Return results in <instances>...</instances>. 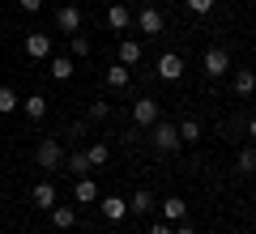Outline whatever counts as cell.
I'll return each mask as SVG.
<instances>
[{
  "label": "cell",
  "mask_w": 256,
  "mask_h": 234,
  "mask_svg": "<svg viewBox=\"0 0 256 234\" xmlns=\"http://www.w3.org/2000/svg\"><path fill=\"white\" fill-rule=\"evenodd\" d=\"M230 85H235V94H239V98H248V94H256V72H252V68H235Z\"/></svg>",
  "instance_id": "12"
},
{
  "label": "cell",
  "mask_w": 256,
  "mask_h": 234,
  "mask_svg": "<svg viewBox=\"0 0 256 234\" xmlns=\"http://www.w3.org/2000/svg\"><path fill=\"white\" fill-rule=\"evenodd\" d=\"M47 72H52L56 81H68L73 77V55H52L47 60Z\"/></svg>",
  "instance_id": "15"
},
{
  "label": "cell",
  "mask_w": 256,
  "mask_h": 234,
  "mask_svg": "<svg viewBox=\"0 0 256 234\" xmlns=\"http://www.w3.org/2000/svg\"><path fill=\"white\" fill-rule=\"evenodd\" d=\"M201 64H205V72H210V81H218V77H226V72H230V55H226V47H210Z\"/></svg>",
  "instance_id": "4"
},
{
  "label": "cell",
  "mask_w": 256,
  "mask_h": 234,
  "mask_svg": "<svg viewBox=\"0 0 256 234\" xmlns=\"http://www.w3.org/2000/svg\"><path fill=\"white\" fill-rule=\"evenodd\" d=\"M86 158H90V166H107L111 162V145H90V149H86Z\"/></svg>",
  "instance_id": "23"
},
{
  "label": "cell",
  "mask_w": 256,
  "mask_h": 234,
  "mask_svg": "<svg viewBox=\"0 0 256 234\" xmlns=\"http://www.w3.org/2000/svg\"><path fill=\"white\" fill-rule=\"evenodd\" d=\"M120 64H124V68L141 64V43L137 38H124V43H120Z\"/></svg>",
  "instance_id": "18"
},
{
  "label": "cell",
  "mask_w": 256,
  "mask_h": 234,
  "mask_svg": "<svg viewBox=\"0 0 256 234\" xmlns=\"http://www.w3.org/2000/svg\"><path fill=\"white\" fill-rule=\"evenodd\" d=\"M22 111H26L30 119H43L47 115V98L43 94H30V98H22Z\"/></svg>",
  "instance_id": "21"
},
{
  "label": "cell",
  "mask_w": 256,
  "mask_h": 234,
  "mask_svg": "<svg viewBox=\"0 0 256 234\" xmlns=\"http://www.w3.org/2000/svg\"><path fill=\"white\" fill-rule=\"evenodd\" d=\"M184 4H188V9L196 13V17H205V13H214V0H184Z\"/></svg>",
  "instance_id": "27"
},
{
  "label": "cell",
  "mask_w": 256,
  "mask_h": 234,
  "mask_svg": "<svg viewBox=\"0 0 256 234\" xmlns=\"http://www.w3.org/2000/svg\"><path fill=\"white\" fill-rule=\"evenodd\" d=\"M30 200H34L38 209H56V183H34V192H30Z\"/></svg>",
  "instance_id": "16"
},
{
  "label": "cell",
  "mask_w": 256,
  "mask_h": 234,
  "mask_svg": "<svg viewBox=\"0 0 256 234\" xmlns=\"http://www.w3.org/2000/svg\"><path fill=\"white\" fill-rule=\"evenodd\" d=\"M150 234H171V222H154V226H150Z\"/></svg>",
  "instance_id": "30"
},
{
  "label": "cell",
  "mask_w": 256,
  "mask_h": 234,
  "mask_svg": "<svg viewBox=\"0 0 256 234\" xmlns=\"http://www.w3.org/2000/svg\"><path fill=\"white\" fill-rule=\"evenodd\" d=\"M68 171H73L77 179H82V175L90 171V158H86V153H73V158H68Z\"/></svg>",
  "instance_id": "26"
},
{
  "label": "cell",
  "mask_w": 256,
  "mask_h": 234,
  "mask_svg": "<svg viewBox=\"0 0 256 234\" xmlns=\"http://www.w3.org/2000/svg\"><path fill=\"white\" fill-rule=\"evenodd\" d=\"M98 213L107 217V222H124V217H128V200L124 196H102L98 200Z\"/></svg>",
  "instance_id": "9"
},
{
  "label": "cell",
  "mask_w": 256,
  "mask_h": 234,
  "mask_svg": "<svg viewBox=\"0 0 256 234\" xmlns=\"http://www.w3.org/2000/svg\"><path fill=\"white\" fill-rule=\"evenodd\" d=\"M239 171H244L248 179H252V175H256V149H248V145H244V149H239Z\"/></svg>",
  "instance_id": "24"
},
{
  "label": "cell",
  "mask_w": 256,
  "mask_h": 234,
  "mask_svg": "<svg viewBox=\"0 0 256 234\" xmlns=\"http://www.w3.org/2000/svg\"><path fill=\"white\" fill-rule=\"evenodd\" d=\"M175 128H180V141L184 145H196V141H201V124H196V119H184V124H175Z\"/></svg>",
  "instance_id": "22"
},
{
  "label": "cell",
  "mask_w": 256,
  "mask_h": 234,
  "mask_svg": "<svg viewBox=\"0 0 256 234\" xmlns=\"http://www.w3.org/2000/svg\"><path fill=\"white\" fill-rule=\"evenodd\" d=\"M26 55H30V60H52V38H47L43 30L26 34Z\"/></svg>",
  "instance_id": "8"
},
{
  "label": "cell",
  "mask_w": 256,
  "mask_h": 234,
  "mask_svg": "<svg viewBox=\"0 0 256 234\" xmlns=\"http://www.w3.org/2000/svg\"><path fill=\"white\" fill-rule=\"evenodd\" d=\"M107 115H111L107 102H90V119H107Z\"/></svg>",
  "instance_id": "28"
},
{
  "label": "cell",
  "mask_w": 256,
  "mask_h": 234,
  "mask_svg": "<svg viewBox=\"0 0 256 234\" xmlns=\"http://www.w3.org/2000/svg\"><path fill=\"white\" fill-rule=\"evenodd\" d=\"M73 222H77V209H68V205H56L52 209V226H56V230H68Z\"/></svg>",
  "instance_id": "20"
},
{
  "label": "cell",
  "mask_w": 256,
  "mask_h": 234,
  "mask_svg": "<svg viewBox=\"0 0 256 234\" xmlns=\"http://www.w3.org/2000/svg\"><path fill=\"white\" fill-rule=\"evenodd\" d=\"M128 81H132V72L124 64H111L107 68V90H128Z\"/></svg>",
  "instance_id": "17"
},
{
  "label": "cell",
  "mask_w": 256,
  "mask_h": 234,
  "mask_svg": "<svg viewBox=\"0 0 256 234\" xmlns=\"http://www.w3.org/2000/svg\"><path fill=\"white\" fill-rule=\"evenodd\" d=\"M158 209H162V222H184V217H188V205H184L180 196H166V200H158Z\"/></svg>",
  "instance_id": "10"
},
{
  "label": "cell",
  "mask_w": 256,
  "mask_h": 234,
  "mask_svg": "<svg viewBox=\"0 0 256 234\" xmlns=\"http://www.w3.org/2000/svg\"><path fill=\"white\" fill-rule=\"evenodd\" d=\"M18 4H22V13H38L43 9V0H18Z\"/></svg>",
  "instance_id": "29"
},
{
  "label": "cell",
  "mask_w": 256,
  "mask_h": 234,
  "mask_svg": "<svg viewBox=\"0 0 256 234\" xmlns=\"http://www.w3.org/2000/svg\"><path fill=\"white\" fill-rule=\"evenodd\" d=\"M171 234H196V230H192V226H184V222H175V226H171Z\"/></svg>",
  "instance_id": "31"
},
{
  "label": "cell",
  "mask_w": 256,
  "mask_h": 234,
  "mask_svg": "<svg viewBox=\"0 0 256 234\" xmlns=\"http://www.w3.org/2000/svg\"><path fill=\"white\" fill-rule=\"evenodd\" d=\"M150 141H154V149L158 153H175V149H180V128H175V124H166V119H158V124L154 128H150Z\"/></svg>",
  "instance_id": "1"
},
{
  "label": "cell",
  "mask_w": 256,
  "mask_h": 234,
  "mask_svg": "<svg viewBox=\"0 0 256 234\" xmlns=\"http://www.w3.org/2000/svg\"><path fill=\"white\" fill-rule=\"evenodd\" d=\"M107 26H111V30H128V26H132V13H128L124 0H116V4L107 9Z\"/></svg>",
  "instance_id": "11"
},
{
  "label": "cell",
  "mask_w": 256,
  "mask_h": 234,
  "mask_svg": "<svg viewBox=\"0 0 256 234\" xmlns=\"http://www.w3.org/2000/svg\"><path fill=\"white\" fill-rule=\"evenodd\" d=\"M124 4H137V0H124Z\"/></svg>",
  "instance_id": "33"
},
{
  "label": "cell",
  "mask_w": 256,
  "mask_h": 234,
  "mask_svg": "<svg viewBox=\"0 0 256 234\" xmlns=\"http://www.w3.org/2000/svg\"><path fill=\"white\" fill-rule=\"evenodd\" d=\"M150 209H158V200H154V192H132V200H128V213H137V217H146Z\"/></svg>",
  "instance_id": "14"
},
{
  "label": "cell",
  "mask_w": 256,
  "mask_h": 234,
  "mask_svg": "<svg viewBox=\"0 0 256 234\" xmlns=\"http://www.w3.org/2000/svg\"><path fill=\"white\" fill-rule=\"evenodd\" d=\"M158 77H162V81H180L184 77V55H175V51H166V55H158Z\"/></svg>",
  "instance_id": "6"
},
{
  "label": "cell",
  "mask_w": 256,
  "mask_h": 234,
  "mask_svg": "<svg viewBox=\"0 0 256 234\" xmlns=\"http://www.w3.org/2000/svg\"><path fill=\"white\" fill-rule=\"evenodd\" d=\"M94 200H98V188H94V179H77L73 183V205H94Z\"/></svg>",
  "instance_id": "13"
},
{
  "label": "cell",
  "mask_w": 256,
  "mask_h": 234,
  "mask_svg": "<svg viewBox=\"0 0 256 234\" xmlns=\"http://www.w3.org/2000/svg\"><path fill=\"white\" fill-rule=\"evenodd\" d=\"M68 51L73 55H90V38L86 34H68Z\"/></svg>",
  "instance_id": "25"
},
{
  "label": "cell",
  "mask_w": 256,
  "mask_h": 234,
  "mask_svg": "<svg viewBox=\"0 0 256 234\" xmlns=\"http://www.w3.org/2000/svg\"><path fill=\"white\" fill-rule=\"evenodd\" d=\"M132 119H137L141 128H154L158 119H162V115H158V98H137V102H132Z\"/></svg>",
  "instance_id": "5"
},
{
  "label": "cell",
  "mask_w": 256,
  "mask_h": 234,
  "mask_svg": "<svg viewBox=\"0 0 256 234\" xmlns=\"http://www.w3.org/2000/svg\"><path fill=\"white\" fill-rule=\"evenodd\" d=\"M248 136H252V141H256V115L248 119Z\"/></svg>",
  "instance_id": "32"
},
{
  "label": "cell",
  "mask_w": 256,
  "mask_h": 234,
  "mask_svg": "<svg viewBox=\"0 0 256 234\" xmlns=\"http://www.w3.org/2000/svg\"><path fill=\"white\" fill-rule=\"evenodd\" d=\"M132 21H137V30H141V34H146V38L162 34V26H166L162 9H154V4H141V13H137V17H132Z\"/></svg>",
  "instance_id": "3"
},
{
  "label": "cell",
  "mask_w": 256,
  "mask_h": 234,
  "mask_svg": "<svg viewBox=\"0 0 256 234\" xmlns=\"http://www.w3.org/2000/svg\"><path fill=\"white\" fill-rule=\"evenodd\" d=\"M34 162L43 166V171H56V166L64 162V149H60V141H56V136H43V141H38V149H34Z\"/></svg>",
  "instance_id": "2"
},
{
  "label": "cell",
  "mask_w": 256,
  "mask_h": 234,
  "mask_svg": "<svg viewBox=\"0 0 256 234\" xmlns=\"http://www.w3.org/2000/svg\"><path fill=\"white\" fill-rule=\"evenodd\" d=\"M56 26H60L64 34H77V30H82V9H77V4H60V9H56Z\"/></svg>",
  "instance_id": "7"
},
{
  "label": "cell",
  "mask_w": 256,
  "mask_h": 234,
  "mask_svg": "<svg viewBox=\"0 0 256 234\" xmlns=\"http://www.w3.org/2000/svg\"><path fill=\"white\" fill-rule=\"evenodd\" d=\"M13 111H22V98L13 85H0V115H13Z\"/></svg>",
  "instance_id": "19"
}]
</instances>
